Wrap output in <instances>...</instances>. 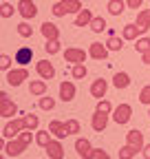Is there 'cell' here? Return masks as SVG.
Returning <instances> with one entry per match:
<instances>
[{"mask_svg": "<svg viewBox=\"0 0 150 159\" xmlns=\"http://www.w3.org/2000/svg\"><path fill=\"white\" fill-rule=\"evenodd\" d=\"M148 115H150V106H148Z\"/></svg>", "mask_w": 150, "mask_h": 159, "instance_id": "cell-45", "label": "cell"}, {"mask_svg": "<svg viewBox=\"0 0 150 159\" xmlns=\"http://www.w3.org/2000/svg\"><path fill=\"white\" fill-rule=\"evenodd\" d=\"M141 60H143V64H148V66H150V51L141 53Z\"/></svg>", "mask_w": 150, "mask_h": 159, "instance_id": "cell-44", "label": "cell"}, {"mask_svg": "<svg viewBox=\"0 0 150 159\" xmlns=\"http://www.w3.org/2000/svg\"><path fill=\"white\" fill-rule=\"evenodd\" d=\"M75 93H77V89H75L73 82H68V80L60 82V99H62V102H73Z\"/></svg>", "mask_w": 150, "mask_h": 159, "instance_id": "cell-16", "label": "cell"}, {"mask_svg": "<svg viewBox=\"0 0 150 159\" xmlns=\"http://www.w3.org/2000/svg\"><path fill=\"white\" fill-rule=\"evenodd\" d=\"M106 47H108L110 51H121V49H124V38H117V35L108 38V40H106Z\"/></svg>", "mask_w": 150, "mask_h": 159, "instance_id": "cell-30", "label": "cell"}, {"mask_svg": "<svg viewBox=\"0 0 150 159\" xmlns=\"http://www.w3.org/2000/svg\"><path fill=\"white\" fill-rule=\"evenodd\" d=\"M38 106H40L42 111H53V108H55V99H53V97L42 95L40 99H38Z\"/></svg>", "mask_w": 150, "mask_h": 159, "instance_id": "cell-33", "label": "cell"}, {"mask_svg": "<svg viewBox=\"0 0 150 159\" xmlns=\"http://www.w3.org/2000/svg\"><path fill=\"white\" fill-rule=\"evenodd\" d=\"M31 60H33V49L31 47H20L13 55V62H18L20 66H29Z\"/></svg>", "mask_w": 150, "mask_h": 159, "instance_id": "cell-14", "label": "cell"}, {"mask_svg": "<svg viewBox=\"0 0 150 159\" xmlns=\"http://www.w3.org/2000/svg\"><path fill=\"white\" fill-rule=\"evenodd\" d=\"M130 117H133V106L130 104H119L115 106V111H113V119H115V124H128Z\"/></svg>", "mask_w": 150, "mask_h": 159, "instance_id": "cell-8", "label": "cell"}, {"mask_svg": "<svg viewBox=\"0 0 150 159\" xmlns=\"http://www.w3.org/2000/svg\"><path fill=\"white\" fill-rule=\"evenodd\" d=\"M93 11L90 9H82L77 16H75V22H73V27H90V22H93Z\"/></svg>", "mask_w": 150, "mask_h": 159, "instance_id": "cell-21", "label": "cell"}, {"mask_svg": "<svg viewBox=\"0 0 150 159\" xmlns=\"http://www.w3.org/2000/svg\"><path fill=\"white\" fill-rule=\"evenodd\" d=\"M130 82H133V80H130V75L124 73V71L115 73V77H113V86H115V89H128Z\"/></svg>", "mask_w": 150, "mask_h": 159, "instance_id": "cell-24", "label": "cell"}, {"mask_svg": "<svg viewBox=\"0 0 150 159\" xmlns=\"http://www.w3.org/2000/svg\"><path fill=\"white\" fill-rule=\"evenodd\" d=\"M137 152H141V150H137L135 146H130V144H124L119 148V159H133Z\"/></svg>", "mask_w": 150, "mask_h": 159, "instance_id": "cell-27", "label": "cell"}, {"mask_svg": "<svg viewBox=\"0 0 150 159\" xmlns=\"http://www.w3.org/2000/svg\"><path fill=\"white\" fill-rule=\"evenodd\" d=\"M0 69H2V71H11V57L7 53L0 55Z\"/></svg>", "mask_w": 150, "mask_h": 159, "instance_id": "cell-40", "label": "cell"}, {"mask_svg": "<svg viewBox=\"0 0 150 159\" xmlns=\"http://www.w3.org/2000/svg\"><path fill=\"white\" fill-rule=\"evenodd\" d=\"M108 126V113H102V111H95L90 117V128L95 133H104Z\"/></svg>", "mask_w": 150, "mask_h": 159, "instance_id": "cell-10", "label": "cell"}, {"mask_svg": "<svg viewBox=\"0 0 150 159\" xmlns=\"http://www.w3.org/2000/svg\"><path fill=\"white\" fill-rule=\"evenodd\" d=\"M93 159H110V155L104 148H95V157H93Z\"/></svg>", "mask_w": 150, "mask_h": 159, "instance_id": "cell-41", "label": "cell"}, {"mask_svg": "<svg viewBox=\"0 0 150 159\" xmlns=\"http://www.w3.org/2000/svg\"><path fill=\"white\" fill-rule=\"evenodd\" d=\"M31 142H33V133H31L29 128H24L18 137L7 139V144H5V155H9V157H20V155L31 146Z\"/></svg>", "mask_w": 150, "mask_h": 159, "instance_id": "cell-1", "label": "cell"}, {"mask_svg": "<svg viewBox=\"0 0 150 159\" xmlns=\"http://www.w3.org/2000/svg\"><path fill=\"white\" fill-rule=\"evenodd\" d=\"M135 42H137V44H135V51H137V53H146V51H150V38H148V35L137 38Z\"/></svg>", "mask_w": 150, "mask_h": 159, "instance_id": "cell-28", "label": "cell"}, {"mask_svg": "<svg viewBox=\"0 0 150 159\" xmlns=\"http://www.w3.org/2000/svg\"><path fill=\"white\" fill-rule=\"evenodd\" d=\"M0 159H5V155H2V157H0Z\"/></svg>", "mask_w": 150, "mask_h": 159, "instance_id": "cell-46", "label": "cell"}, {"mask_svg": "<svg viewBox=\"0 0 150 159\" xmlns=\"http://www.w3.org/2000/svg\"><path fill=\"white\" fill-rule=\"evenodd\" d=\"M137 29H139V33L141 35H146L148 33V29H150V9H141L139 13H137Z\"/></svg>", "mask_w": 150, "mask_h": 159, "instance_id": "cell-19", "label": "cell"}, {"mask_svg": "<svg viewBox=\"0 0 150 159\" xmlns=\"http://www.w3.org/2000/svg\"><path fill=\"white\" fill-rule=\"evenodd\" d=\"M51 139H53V137H51V130H49V128H46V130H35V144H38V146L46 148Z\"/></svg>", "mask_w": 150, "mask_h": 159, "instance_id": "cell-26", "label": "cell"}, {"mask_svg": "<svg viewBox=\"0 0 150 159\" xmlns=\"http://www.w3.org/2000/svg\"><path fill=\"white\" fill-rule=\"evenodd\" d=\"M108 47L106 44H102V42H90V47H88V57H93V60H106L108 57Z\"/></svg>", "mask_w": 150, "mask_h": 159, "instance_id": "cell-13", "label": "cell"}, {"mask_svg": "<svg viewBox=\"0 0 150 159\" xmlns=\"http://www.w3.org/2000/svg\"><path fill=\"white\" fill-rule=\"evenodd\" d=\"M15 31H18V35H20V38H31V35H33V27L27 22V20L18 25V27H15Z\"/></svg>", "mask_w": 150, "mask_h": 159, "instance_id": "cell-31", "label": "cell"}, {"mask_svg": "<svg viewBox=\"0 0 150 159\" xmlns=\"http://www.w3.org/2000/svg\"><path fill=\"white\" fill-rule=\"evenodd\" d=\"M86 73H88V69H86L84 64H73V69H71V75H73L75 80H84Z\"/></svg>", "mask_w": 150, "mask_h": 159, "instance_id": "cell-34", "label": "cell"}, {"mask_svg": "<svg viewBox=\"0 0 150 159\" xmlns=\"http://www.w3.org/2000/svg\"><path fill=\"white\" fill-rule=\"evenodd\" d=\"M141 157H143V159H150V144H146V146H143V150H141Z\"/></svg>", "mask_w": 150, "mask_h": 159, "instance_id": "cell-43", "label": "cell"}, {"mask_svg": "<svg viewBox=\"0 0 150 159\" xmlns=\"http://www.w3.org/2000/svg\"><path fill=\"white\" fill-rule=\"evenodd\" d=\"M24 128H27V119H24V115H22V117H13L11 122H7V124L2 126V133H0V135H2L5 139H13V137L20 135Z\"/></svg>", "mask_w": 150, "mask_h": 159, "instance_id": "cell-3", "label": "cell"}, {"mask_svg": "<svg viewBox=\"0 0 150 159\" xmlns=\"http://www.w3.org/2000/svg\"><path fill=\"white\" fill-rule=\"evenodd\" d=\"M128 5H124V0H108V13L110 16H121L124 13V9H126Z\"/></svg>", "mask_w": 150, "mask_h": 159, "instance_id": "cell-25", "label": "cell"}, {"mask_svg": "<svg viewBox=\"0 0 150 159\" xmlns=\"http://www.w3.org/2000/svg\"><path fill=\"white\" fill-rule=\"evenodd\" d=\"M86 57H88V51L77 49V47H68L64 51V62H68V64H84Z\"/></svg>", "mask_w": 150, "mask_h": 159, "instance_id": "cell-4", "label": "cell"}, {"mask_svg": "<svg viewBox=\"0 0 150 159\" xmlns=\"http://www.w3.org/2000/svg\"><path fill=\"white\" fill-rule=\"evenodd\" d=\"M139 102L146 104V106H150V84H146V86L139 91Z\"/></svg>", "mask_w": 150, "mask_h": 159, "instance_id": "cell-38", "label": "cell"}, {"mask_svg": "<svg viewBox=\"0 0 150 159\" xmlns=\"http://www.w3.org/2000/svg\"><path fill=\"white\" fill-rule=\"evenodd\" d=\"M44 152L49 155V159H64V146H62V139H51L49 146L44 148Z\"/></svg>", "mask_w": 150, "mask_h": 159, "instance_id": "cell-11", "label": "cell"}, {"mask_svg": "<svg viewBox=\"0 0 150 159\" xmlns=\"http://www.w3.org/2000/svg\"><path fill=\"white\" fill-rule=\"evenodd\" d=\"M49 130H51L53 137H58V139H66L68 137L66 122H60V119H51V122H49Z\"/></svg>", "mask_w": 150, "mask_h": 159, "instance_id": "cell-15", "label": "cell"}, {"mask_svg": "<svg viewBox=\"0 0 150 159\" xmlns=\"http://www.w3.org/2000/svg\"><path fill=\"white\" fill-rule=\"evenodd\" d=\"M66 128H68V135H77L82 130V126H80L77 119H66Z\"/></svg>", "mask_w": 150, "mask_h": 159, "instance_id": "cell-37", "label": "cell"}, {"mask_svg": "<svg viewBox=\"0 0 150 159\" xmlns=\"http://www.w3.org/2000/svg\"><path fill=\"white\" fill-rule=\"evenodd\" d=\"M90 31H93V33L106 31V20H104L102 16H95V18H93V22H90Z\"/></svg>", "mask_w": 150, "mask_h": 159, "instance_id": "cell-29", "label": "cell"}, {"mask_svg": "<svg viewBox=\"0 0 150 159\" xmlns=\"http://www.w3.org/2000/svg\"><path fill=\"white\" fill-rule=\"evenodd\" d=\"M18 113V106L15 102H11L9 95L5 91H0V117H5V119H11L13 115Z\"/></svg>", "mask_w": 150, "mask_h": 159, "instance_id": "cell-5", "label": "cell"}, {"mask_svg": "<svg viewBox=\"0 0 150 159\" xmlns=\"http://www.w3.org/2000/svg\"><path fill=\"white\" fill-rule=\"evenodd\" d=\"M40 31H42L44 40H60V29H58V25H53V22H42Z\"/></svg>", "mask_w": 150, "mask_h": 159, "instance_id": "cell-22", "label": "cell"}, {"mask_svg": "<svg viewBox=\"0 0 150 159\" xmlns=\"http://www.w3.org/2000/svg\"><path fill=\"white\" fill-rule=\"evenodd\" d=\"M49 86H46V80H31V84H29V93L33 97H42L46 95Z\"/></svg>", "mask_w": 150, "mask_h": 159, "instance_id": "cell-20", "label": "cell"}, {"mask_svg": "<svg viewBox=\"0 0 150 159\" xmlns=\"http://www.w3.org/2000/svg\"><path fill=\"white\" fill-rule=\"evenodd\" d=\"M18 13L22 16V20H33L38 16V7L33 0H18V5H15Z\"/></svg>", "mask_w": 150, "mask_h": 159, "instance_id": "cell-7", "label": "cell"}, {"mask_svg": "<svg viewBox=\"0 0 150 159\" xmlns=\"http://www.w3.org/2000/svg\"><path fill=\"white\" fill-rule=\"evenodd\" d=\"M44 51L49 55H55V53H60L62 51V44H60V40H46V44H44Z\"/></svg>", "mask_w": 150, "mask_h": 159, "instance_id": "cell-32", "label": "cell"}, {"mask_svg": "<svg viewBox=\"0 0 150 159\" xmlns=\"http://www.w3.org/2000/svg\"><path fill=\"white\" fill-rule=\"evenodd\" d=\"M84 7H82V2L80 0H60V2H55L53 7H51V13L55 16V18H62V16H66V13H80Z\"/></svg>", "mask_w": 150, "mask_h": 159, "instance_id": "cell-2", "label": "cell"}, {"mask_svg": "<svg viewBox=\"0 0 150 159\" xmlns=\"http://www.w3.org/2000/svg\"><path fill=\"white\" fill-rule=\"evenodd\" d=\"M24 119H27V128L29 130H38V126H40V117L38 115L29 113V115H24Z\"/></svg>", "mask_w": 150, "mask_h": 159, "instance_id": "cell-35", "label": "cell"}, {"mask_svg": "<svg viewBox=\"0 0 150 159\" xmlns=\"http://www.w3.org/2000/svg\"><path fill=\"white\" fill-rule=\"evenodd\" d=\"M141 2H143V0H126L128 9H139V7H141Z\"/></svg>", "mask_w": 150, "mask_h": 159, "instance_id": "cell-42", "label": "cell"}, {"mask_svg": "<svg viewBox=\"0 0 150 159\" xmlns=\"http://www.w3.org/2000/svg\"><path fill=\"white\" fill-rule=\"evenodd\" d=\"M13 5L11 2H2V7H0V13H2V18H11L13 16Z\"/></svg>", "mask_w": 150, "mask_h": 159, "instance_id": "cell-39", "label": "cell"}, {"mask_svg": "<svg viewBox=\"0 0 150 159\" xmlns=\"http://www.w3.org/2000/svg\"><path fill=\"white\" fill-rule=\"evenodd\" d=\"M95 111H102V113H113L115 108H113V104L108 102V99H97V106H95Z\"/></svg>", "mask_w": 150, "mask_h": 159, "instance_id": "cell-36", "label": "cell"}, {"mask_svg": "<svg viewBox=\"0 0 150 159\" xmlns=\"http://www.w3.org/2000/svg\"><path fill=\"white\" fill-rule=\"evenodd\" d=\"M106 91H108V82L104 77H97L95 82L90 84V95L95 97V99H104L106 97Z\"/></svg>", "mask_w": 150, "mask_h": 159, "instance_id": "cell-18", "label": "cell"}, {"mask_svg": "<svg viewBox=\"0 0 150 159\" xmlns=\"http://www.w3.org/2000/svg\"><path fill=\"white\" fill-rule=\"evenodd\" d=\"M7 84L9 86H20L24 80H29V69L27 66H20V69H11V71H7Z\"/></svg>", "mask_w": 150, "mask_h": 159, "instance_id": "cell-6", "label": "cell"}, {"mask_svg": "<svg viewBox=\"0 0 150 159\" xmlns=\"http://www.w3.org/2000/svg\"><path fill=\"white\" fill-rule=\"evenodd\" d=\"M121 38H124V40H130V42H135L137 38H141V33H139V29H137L135 22H128V25H124V29H121Z\"/></svg>", "mask_w": 150, "mask_h": 159, "instance_id": "cell-23", "label": "cell"}, {"mask_svg": "<svg viewBox=\"0 0 150 159\" xmlns=\"http://www.w3.org/2000/svg\"><path fill=\"white\" fill-rule=\"evenodd\" d=\"M35 71L42 80H53L55 77V66L49 62V60H38L35 62Z\"/></svg>", "mask_w": 150, "mask_h": 159, "instance_id": "cell-12", "label": "cell"}, {"mask_svg": "<svg viewBox=\"0 0 150 159\" xmlns=\"http://www.w3.org/2000/svg\"><path fill=\"white\" fill-rule=\"evenodd\" d=\"M126 144L135 146L137 150H143V146H146V142H143V133H141V130H137V128L128 130V133H126Z\"/></svg>", "mask_w": 150, "mask_h": 159, "instance_id": "cell-17", "label": "cell"}, {"mask_svg": "<svg viewBox=\"0 0 150 159\" xmlns=\"http://www.w3.org/2000/svg\"><path fill=\"white\" fill-rule=\"evenodd\" d=\"M75 150H77V155L82 159H93V157H95V148L90 146V142L86 137H77V139H75Z\"/></svg>", "mask_w": 150, "mask_h": 159, "instance_id": "cell-9", "label": "cell"}]
</instances>
